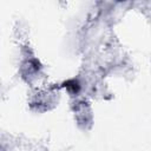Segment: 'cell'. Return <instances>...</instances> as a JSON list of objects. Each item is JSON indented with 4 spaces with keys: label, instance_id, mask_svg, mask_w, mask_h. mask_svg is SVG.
<instances>
[{
    "label": "cell",
    "instance_id": "6da1fadb",
    "mask_svg": "<svg viewBox=\"0 0 151 151\" xmlns=\"http://www.w3.org/2000/svg\"><path fill=\"white\" fill-rule=\"evenodd\" d=\"M64 86H66V87H67L71 92H73V93H77V92L79 91V88H80L79 83H78L76 79H71V80L65 81V83H64Z\"/></svg>",
    "mask_w": 151,
    "mask_h": 151
}]
</instances>
